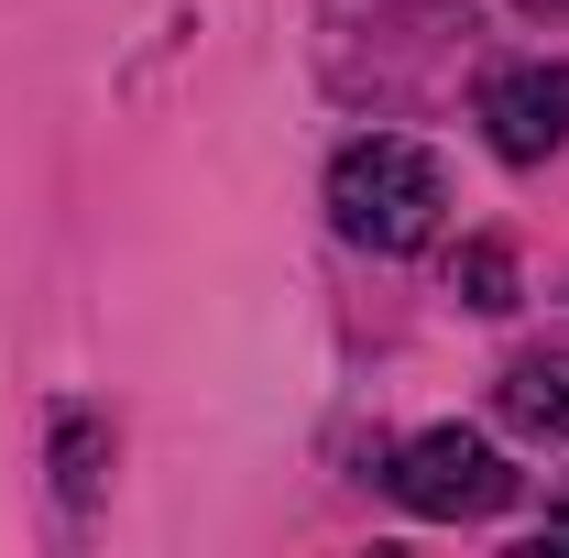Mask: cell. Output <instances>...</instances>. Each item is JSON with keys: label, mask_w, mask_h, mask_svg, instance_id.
Here are the masks:
<instances>
[{"label": "cell", "mask_w": 569, "mask_h": 558, "mask_svg": "<svg viewBox=\"0 0 569 558\" xmlns=\"http://www.w3.org/2000/svg\"><path fill=\"white\" fill-rule=\"evenodd\" d=\"M493 417L537 449H569V350H515L493 383Z\"/></svg>", "instance_id": "4"}, {"label": "cell", "mask_w": 569, "mask_h": 558, "mask_svg": "<svg viewBox=\"0 0 569 558\" xmlns=\"http://www.w3.org/2000/svg\"><path fill=\"white\" fill-rule=\"evenodd\" d=\"M460 296H471L482 318H503V307H515V252H503V241H471V252H460Z\"/></svg>", "instance_id": "6"}, {"label": "cell", "mask_w": 569, "mask_h": 558, "mask_svg": "<svg viewBox=\"0 0 569 558\" xmlns=\"http://www.w3.org/2000/svg\"><path fill=\"white\" fill-rule=\"evenodd\" d=\"M99 471H110V427H99V406H56V492H67L77 515L99 504Z\"/></svg>", "instance_id": "5"}, {"label": "cell", "mask_w": 569, "mask_h": 558, "mask_svg": "<svg viewBox=\"0 0 569 558\" xmlns=\"http://www.w3.org/2000/svg\"><path fill=\"white\" fill-rule=\"evenodd\" d=\"M438 209H449V176H438L427 142H406V132L340 142V165H329L340 241H361V252H417V241H438Z\"/></svg>", "instance_id": "1"}, {"label": "cell", "mask_w": 569, "mask_h": 558, "mask_svg": "<svg viewBox=\"0 0 569 558\" xmlns=\"http://www.w3.org/2000/svg\"><path fill=\"white\" fill-rule=\"evenodd\" d=\"M471 110H482V142H493L503 165H548V153L569 142V67L503 56V67H482Z\"/></svg>", "instance_id": "3"}, {"label": "cell", "mask_w": 569, "mask_h": 558, "mask_svg": "<svg viewBox=\"0 0 569 558\" xmlns=\"http://www.w3.org/2000/svg\"><path fill=\"white\" fill-rule=\"evenodd\" d=\"M526 11H569V0H526Z\"/></svg>", "instance_id": "8"}, {"label": "cell", "mask_w": 569, "mask_h": 558, "mask_svg": "<svg viewBox=\"0 0 569 558\" xmlns=\"http://www.w3.org/2000/svg\"><path fill=\"white\" fill-rule=\"evenodd\" d=\"M383 492H395L406 515H427V526H471V515H503V504H515V471H503L493 438H471V427H427V438L395 449Z\"/></svg>", "instance_id": "2"}, {"label": "cell", "mask_w": 569, "mask_h": 558, "mask_svg": "<svg viewBox=\"0 0 569 558\" xmlns=\"http://www.w3.org/2000/svg\"><path fill=\"white\" fill-rule=\"evenodd\" d=\"M537 548H569V504H559V515H548V526H537Z\"/></svg>", "instance_id": "7"}]
</instances>
